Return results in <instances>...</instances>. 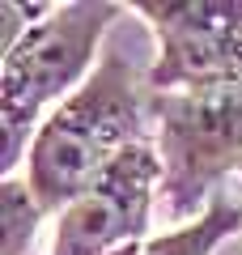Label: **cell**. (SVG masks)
I'll return each mask as SVG.
<instances>
[{
  "label": "cell",
  "mask_w": 242,
  "mask_h": 255,
  "mask_svg": "<svg viewBox=\"0 0 242 255\" xmlns=\"http://www.w3.org/2000/svg\"><path fill=\"white\" fill-rule=\"evenodd\" d=\"M136 13L157 34L153 94L242 77V0H140Z\"/></svg>",
  "instance_id": "cell-4"
},
{
  "label": "cell",
  "mask_w": 242,
  "mask_h": 255,
  "mask_svg": "<svg viewBox=\"0 0 242 255\" xmlns=\"http://www.w3.org/2000/svg\"><path fill=\"white\" fill-rule=\"evenodd\" d=\"M43 204L26 183L4 179L0 183V255H30L34 234L43 226Z\"/></svg>",
  "instance_id": "cell-6"
},
{
  "label": "cell",
  "mask_w": 242,
  "mask_h": 255,
  "mask_svg": "<svg viewBox=\"0 0 242 255\" xmlns=\"http://www.w3.org/2000/svg\"><path fill=\"white\" fill-rule=\"evenodd\" d=\"M111 255H140V243H132V247H123V251H111Z\"/></svg>",
  "instance_id": "cell-7"
},
{
  "label": "cell",
  "mask_w": 242,
  "mask_h": 255,
  "mask_svg": "<svg viewBox=\"0 0 242 255\" xmlns=\"http://www.w3.org/2000/svg\"><path fill=\"white\" fill-rule=\"evenodd\" d=\"M161 157V204L170 217H191L225 174L242 170V77L196 90L153 94Z\"/></svg>",
  "instance_id": "cell-3"
},
{
  "label": "cell",
  "mask_w": 242,
  "mask_h": 255,
  "mask_svg": "<svg viewBox=\"0 0 242 255\" xmlns=\"http://www.w3.org/2000/svg\"><path fill=\"white\" fill-rule=\"evenodd\" d=\"M136 85L140 81H136V68L127 64V55L111 51L81 81V90H72L43 119L26 153V187L34 191L43 213L60 217L123 149L144 145V119L153 111L149 102H140Z\"/></svg>",
  "instance_id": "cell-1"
},
{
  "label": "cell",
  "mask_w": 242,
  "mask_h": 255,
  "mask_svg": "<svg viewBox=\"0 0 242 255\" xmlns=\"http://www.w3.org/2000/svg\"><path fill=\"white\" fill-rule=\"evenodd\" d=\"M161 191V157L144 140L132 145L81 191L55 221L51 255H111L149 234V209Z\"/></svg>",
  "instance_id": "cell-5"
},
{
  "label": "cell",
  "mask_w": 242,
  "mask_h": 255,
  "mask_svg": "<svg viewBox=\"0 0 242 255\" xmlns=\"http://www.w3.org/2000/svg\"><path fill=\"white\" fill-rule=\"evenodd\" d=\"M115 17H119V4H111V0L55 4L4 55V73H0V124H4L0 166L4 170H13L21 162V153H30V145L38 136L34 124L43 119V107L85 77L94 47L102 43V34L111 30Z\"/></svg>",
  "instance_id": "cell-2"
}]
</instances>
